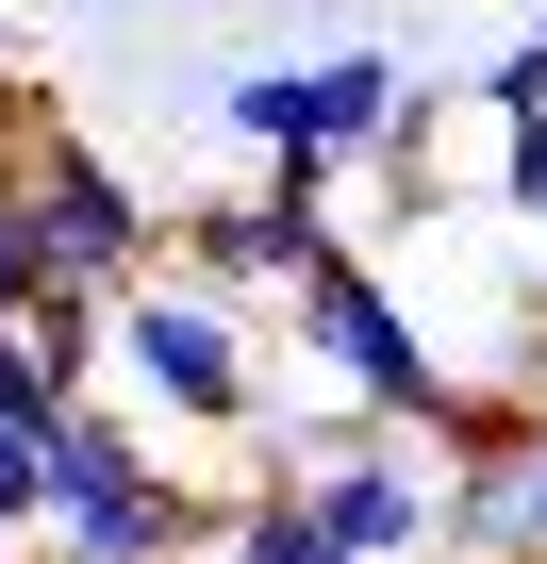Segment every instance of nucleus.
Listing matches in <instances>:
<instances>
[{
    "instance_id": "nucleus-1",
    "label": "nucleus",
    "mask_w": 547,
    "mask_h": 564,
    "mask_svg": "<svg viewBox=\"0 0 547 564\" xmlns=\"http://www.w3.org/2000/svg\"><path fill=\"white\" fill-rule=\"evenodd\" d=\"M283 349H299V366H332V399H349V415H382V432H415V448L464 415L448 349L415 333V300H398L365 249H316V265L283 282Z\"/></svg>"
},
{
    "instance_id": "nucleus-2",
    "label": "nucleus",
    "mask_w": 547,
    "mask_h": 564,
    "mask_svg": "<svg viewBox=\"0 0 547 564\" xmlns=\"http://www.w3.org/2000/svg\"><path fill=\"white\" fill-rule=\"evenodd\" d=\"M415 117H431V84H415L398 51H316V67H232V84H216V133H232L249 166H283V183H349V166H382Z\"/></svg>"
},
{
    "instance_id": "nucleus-3",
    "label": "nucleus",
    "mask_w": 547,
    "mask_h": 564,
    "mask_svg": "<svg viewBox=\"0 0 547 564\" xmlns=\"http://www.w3.org/2000/svg\"><path fill=\"white\" fill-rule=\"evenodd\" d=\"M117 399L166 415V432H265V349H249V300L216 282H133L117 300Z\"/></svg>"
},
{
    "instance_id": "nucleus-4",
    "label": "nucleus",
    "mask_w": 547,
    "mask_h": 564,
    "mask_svg": "<svg viewBox=\"0 0 547 564\" xmlns=\"http://www.w3.org/2000/svg\"><path fill=\"white\" fill-rule=\"evenodd\" d=\"M0 166L34 183V232H51V282H84V300H133V282H166V216L133 199V166H117V150H84V133L18 117V133H0Z\"/></svg>"
},
{
    "instance_id": "nucleus-5",
    "label": "nucleus",
    "mask_w": 547,
    "mask_h": 564,
    "mask_svg": "<svg viewBox=\"0 0 547 564\" xmlns=\"http://www.w3.org/2000/svg\"><path fill=\"white\" fill-rule=\"evenodd\" d=\"M316 249H349V232H332V183H283V166L232 183V199H199V216H166V265L216 282V300H283Z\"/></svg>"
},
{
    "instance_id": "nucleus-6",
    "label": "nucleus",
    "mask_w": 547,
    "mask_h": 564,
    "mask_svg": "<svg viewBox=\"0 0 547 564\" xmlns=\"http://www.w3.org/2000/svg\"><path fill=\"white\" fill-rule=\"evenodd\" d=\"M199 564H349V547L316 531L299 481H249V498H216V547H199Z\"/></svg>"
},
{
    "instance_id": "nucleus-7",
    "label": "nucleus",
    "mask_w": 547,
    "mask_h": 564,
    "mask_svg": "<svg viewBox=\"0 0 547 564\" xmlns=\"http://www.w3.org/2000/svg\"><path fill=\"white\" fill-rule=\"evenodd\" d=\"M67 498V415H0V531H51Z\"/></svg>"
},
{
    "instance_id": "nucleus-8",
    "label": "nucleus",
    "mask_w": 547,
    "mask_h": 564,
    "mask_svg": "<svg viewBox=\"0 0 547 564\" xmlns=\"http://www.w3.org/2000/svg\"><path fill=\"white\" fill-rule=\"evenodd\" d=\"M51 300V232H34V183L0 166V316H34Z\"/></svg>"
},
{
    "instance_id": "nucleus-9",
    "label": "nucleus",
    "mask_w": 547,
    "mask_h": 564,
    "mask_svg": "<svg viewBox=\"0 0 547 564\" xmlns=\"http://www.w3.org/2000/svg\"><path fill=\"white\" fill-rule=\"evenodd\" d=\"M497 216H514V232H547V117H514V133H497Z\"/></svg>"
},
{
    "instance_id": "nucleus-10",
    "label": "nucleus",
    "mask_w": 547,
    "mask_h": 564,
    "mask_svg": "<svg viewBox=\"0 0 547 564\" xmlns=\"http://www.w3.org/2000/svg\"><path fill=\"white\" fill-rule=\"evenodd\" d=\"M481 117H497V133H514V117H547V34H514V51L481 67Z\"/></svg>"
},
{
    "instance_id": "nucleus-11",
    "label": "nucleus",
    "mask_w": 547,
    "mask_h": 564,
    "mask_svg": "<svg viewBox=\"0 0 547 564\" xmlns=\"http://www.w3.org/2000/svg\"><path fill=\"white\" fill-rule=\"evenodd\" d=\"M514 382H530V415H547V316H530V349H514Z\"/></svg>"
},
{
    "instance_id": "nucleus-12",
    "label": "nucleus",
    "mask_w": 547,
    "mask_h": 564,
    "mask_svg": "<svg viewBox=\"0 0 547 564\" xmlns=\"http://www.w3.org/2000/svg\"><path fill=\"white\" fill-rule=\"evenodd\" d=\"M530 531H547V415H530Z\"/></svg>"
},
{
    "instance_id": "nucleus-13",
    "label": "nucleus",
    "mask_w": 547,
    "mask_h": 564,
    "mask_svg": "<svg viewBox=\"0 0 547 564\" xmlns=\"http://www.w3.org/2000/svg\"><path fill=\"white\" fill-rule=\"evenodd\" d=\"M18 117H34V100H18V67H0V133H18Z\"/></svg>"
},
{
    "instance_id": "nucleus-14",
    "label": "nucleus",
    "mask_w": 547,
    "mask_h": 564,
    "mask_svg": "<svg viewBox=\"0 0 547 564\" xmlns=\"http://www.w3.org/2000/svg\"><path fill=\"white\" fill-rule=\"evenodd\" d=\"M0 564H34V531H0Z\"/></svg>"
},
{
    "instance_id": "nucleus-15",
    "label": "nucleus",
    "mask_w": 547,
    "mask_h": 564,
    "mask_svg": "<svg viewBox=\"0 0 547 564\" xmlns=\"http://www.w3.org/2000/svg\"><path fill=\"white\" fill-rule=\"evenodd\" d=\"M530 265H547V232H530Z\"/></svg>"
}]
</instances>
